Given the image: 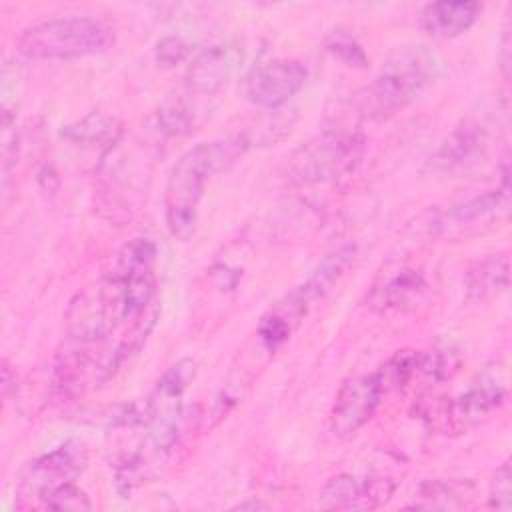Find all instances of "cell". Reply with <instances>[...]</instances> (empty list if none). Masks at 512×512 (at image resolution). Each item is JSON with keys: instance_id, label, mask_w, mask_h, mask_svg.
Masks as SVG:
<instances>
[{"instance_id": "obj_29", "label": "cell", "mask_w": 512, "mask_h": 512, "mask_svg": "<svg viewBox=\"0 0 512 512\" xmlns=\"http://www.w3.org/2000/svg\"><path fill=\"white\" fill-rule=\"evenodd\" d=\"M500 66H502V74L508 78V68H510V24H504L502 30V40H500Z\"/></svg>"}, {"instance_id": "obj_28", "label": "cell", "mask_w": 512, "mask_h": 512, "mask_svg": "<svg viewBox=\"0 0 512 512\" xmlns=\"http://www.w3.org/2000/svg\"><path fill=\"white\" fill-rule=\"evenodd\" d=\"M240 274L238 270H230L228 266H216L212 268V280L220 290H232L238 282Z\"/></svg>"}, {"instance_id": "obj_27", "label": "cell", "mask_w": 512, "mask_h": 512, "mask_svg": "<svg viewBox=\"0 0 512 512\" xmlns=\"http://www.w3.org/2000/svg\"><path fill=\"white\" fill-rule=\"evenodd\" d=\"M190 54V44L182 36H164L156 42L154 58L164 68H174L184 62Z\"/></svg>"}, {"instance_id": "obj_18", "label": "cell", "mask_w": 512, "mask_h": 512, "mask_svg": "<svg viewBox=\"0 0 512 512\" xmlns=\"http://www.w3.org/2000/svg\"><path fill=\"white\" fill-rule=\"evenodd\" d=\"M510 266L506 254H490L478 260L464 280L466 300L472 304H482L500 296L508 288Z\"/></svg>"}, {"instance_id": "obj_4", "label": "cell", "mask_w": 512, "mask_h": 512, "mask_svg": "<svg viewBox=\"0 0 512 512\" xmlns=\"http://www.w3.org/2000/svg\"><path fill=\"white\" fill-rule=\"evenodd\" d=\"M114 28L92 16H58L24 28L16 52L26 60H78L112 48Z\"/></svg>"}, {"instance_id": "obj_21", "label": "cell", "mask_w": 512, "mask_h": 512, "mask_svg": "<svg viewBox=\"0 0 512 512\" xmlns=\"http://www.w3.org/2000/svg\"><path fill=\"white\" fill-rule=\"evenodd\" d=\"M186 94H170L160 102V108L156 112L158 130L166 136H182L190 132L194 124V108Z\"/></svg>"}, {"instance_id": "obj_8", "label": "cell", "mask_w": 512, "mask_h": 512, "mask_svg": "<svg viewBox=\"0 0 512 512\" xmlns=\"http://www.w3.org/2000/svg\"><path fill=\"white\" fill-rule=\"evenodd\" d=\"M508 396V370L502 362L484 366L448 406L446 422L454 432H466L484 424Z\"/></svg>"}, {"instance_id": "obj_1", "label": "cell", "mask_w": 512, "mask_h": 512, "mask_svg": "<svg viewBox=\"0 0 512 512\" xmlns=\"http://www.w3.org/2000/svg\"><path fill=\"white\" fill-rule=\"evenodd\" d=\"M446 72L444 58L428 44H406L396 48L378 76L352 94V116L384 122L410 106L424 90Z\"/></svg>"}, {"instance_id": "obj_30", "label": "cell", "mask_w": 512, "mask_h": 512, "mask_svg": "<svg viewBox=\"0 0 512 512\" xmlns=\"http://www.w3.org/2000/svg\"><path fill=\"white\" fill-rule=\"evenodd\" d=\"M236 508L238 510H260V508H268V504L260 502V500H246V502H240Z\"/></svg>"}, {"instance_id": "obj_9", "label": "cell", "mask_w": 512, "mask_h": 512, "mask_svg": "<svg viewBox=\"0 0 512 512\" xmlns=\"http://www.w3.org/2000/svg\"><path fill=\"white\" fill-rule=\"evenodd\" d=\"M306 66L292 58H272L254 66L242 84L244 98L264 110H278L296 96L306 82Z\"/></svg>"}, {"instance_id": "obj_7", "label": "cell", "mask_w": 512, "mask_h": 512, "mask_svg": "<svg viewBox=\"0 0 512 512\" xmlns=\"http://www.w3.org/2000/svg\"><path fill=\"white\" fill-rule=\"evenodd\" d=\"M86 448L78 440H68L62 446L32 460L18 484V508L40 506V500L54 488L74 482L86 468Z\"/></svg>"}, {"instance_id": "obj_16", "label": "cell", "mask_w": 512, "mask_h": 512, "mask_svg": "<svg viewBox=\"0 0 512 512\" xmlns=\"http://www.w3.org/2000/svg\"><path fill=\"white\" fill-rule=\"evenodd\" d=\"M310 304L300 294L298 288H292L284 298H280L258 322L256 336L262 348L274 354L294 332L300 320L308 314Z\"/></svg>"}, {"instance_id": "obj_11", "label": "cell", "mask_w": 512, "mask_h": 512, "mask_svg": "<svg viewBox=\"0 0 512 512\" xmlns=\"http://www.w3.org/2000/svg\"><path fill=\"white\" fill-rule=\"evenodd\" d=\"M428 282L422 268L408 262H390L378 272L366 294V306L374 312H404L426 294Z\"/></svg>"}, {"instance_id": "obj_24", "label": "cell", "mask_w": 512, "mask_h": 512, "mask_svg": "<svg viewBox=\"0 0 512 512\" xmlns=\"http://www.w3.org/2000/svg\"><path fill=\"white\" fill-rule=\"evenodd\" d=\"M40 508L82 512V510H92V502H90L88 494L80 486H76L74 482H66V484L54 488L52 492H48L40 500Z\"/></svg>"}, {"instance_id": "obj_6", "label": "cell", "mask_w": 512, "mask_h": 512, "mask_svg": "<svg viewBox=\"0 0 512 512\" xmlns=\"http://www.w3.org/2000/svg\"><path fill=\"white\" fill-rule=\"evenodd\" d=\"M196 376V364L190 358L172 364L154 384L144 400V418L150 448L166 458L176 442L184 412V394Z\"/></svg>"}, {"instance_id": "obj_17", "label": "cell", "mask_w": 512, "mask_h": 512, "mask_svg": "<svg viewBox=\"0 0 512 512\" xmlns=\"http://www.w3.org/2000/svg\"><path fill=\"white\" fill-rule=\"evenodd\" d=\"M476 488L470 480L460 478H436L422 482L408 508L416 510H452L464 508L474 500Z\"/></svg>"}, {"instance_id": "obj_26", "label": "cell", "mask_w": 512, "mask_h": 512, "mask_svg": "<svg viewBox=\"0 0 512 512\" xmlns=\"http://www.w3.org/2000/svg\"><path fill=\"white\" fill-rule=\"evenodd\" d=\"M488 506L504 512L512 508V470L508 460L502 462L492 474V480L488 486Z\"/></svg>"}, {"instance_id": "obj_12", "label": "cell", "mask_w": 512, "mask_h": 512, "mask_svg": "<svg viewBox=\"0 0 512 512\" xmlns=\"http://www.w3.org/2000/svg\"><path fill=\"white\" fill-rule=\"evenodd\" d=\"M394 490L396 484L390 478L338 474L322 486L318 506L326 510H372L386 504Z\"/></svg>"}, {"instance_id": "obj_2", "label": "cell", "mask_w": 512, "mask_h": 512, "mask_svg": "<svg viewBox=\"0 0 512 512\" xmlns=\"http://www.w3.org/2000/svg\"><path fill=\"white\" fill-rule=\"evenodd\" d=\"M248 148L242 134L202 142L178 156L172 164L164 188V218L168 232L186 242L198 226V206L204 186L216 172L232 166Z\"/></svg>"}, {"instance_id": "obj_13", "label": "cell", "mask_w": 512, "mask_h": 512, "mask_svg": "<svg viewBox=\"0 0 512 512\" xmlns=\"http://www.w3.org/2000/svg\"><path fill=\"white\" fill-rule=\"evenodd\" d=\"M488 152V126L480 118L462 120L432 154L428 166L434 172L452 174L478 164Z\"/></svg>"}, {"instance_id": "obj_19", "label": "cell", "mask_w": 512, "mask_h": 512, "mask_svg": "<svg viewBox=\"0 0 512 512\" xmlns=\"http://www.w3.org/2000/svg\"><path fill=\"white\" fill-rule=\"evenodd\" d=\"M354 254H356L354 244H342L334 248L322 258V262L310 272V276L300 286H296L310 306L316 300H322L336 286V282L344 276V272L352 264Z\"/></svg>"}, {"instance_id": "obj_20", "label": "cell", "mask_w": 512, "mask_h": 512, "mask_svg": "<svg viewBox=\"0 0 512 512\" xmlns=\"http://www.w3.org/2000/svg\"><path fill=\"white\" fill-rule=\"evenodd\" d=\"M508 178L502 180V186L496 190H488L484 194H478L458 206H454L448 214L446 220L454 224H472L478 220H484L488 216L498 214L500 210H506L508 204Z\"/></svg>"}, {"instance_id": "obj_25", "label": "cell", "mask_w": 512, "mask_h": 512, "mask_svg": "<svg viewBox=\"0 0 512 512\" xmlns=\"http://www.w3.org/2000/svg\"><path fill=\"white\" fill-rule=\"evenodd\" d=\"M324 46L334 58H338L346 66H352V68H366L368 66V56L362 50V46L350 34H346L342 30L330 32L324 40Z\"/></svg>"}, {"instance_id": "obj_22", "label": "cell", "mask_w": 512, "mask_h": 512, "mask_svg": "<svg viewBox=\"0 0 512 512\" xmlns=\"http://www.w3.org/2000/svg\"><path fill=\"white\" fill-rule=\"evenodd\" d=\"M62 136L68 138L70 142L76 144H102V142H114L118 136V126L114 122V118L100 114V112H92L88 116H84L82 120L68 124L62 130Z\"/></svg>"}, {"instance_id": "obj_15", "label": "cell", "mask_w": 512, "mask_h": 512, "mask_svg": "<svg viewBox=\"0 0 512 512\" xmlns=\"http://www.w3.org/2000/svg\"><path fill=\"white\" fill-rule=\"evenodd\" d=\"M480 14L482 4L474 0H438L422 6L418 22L432 38L448 40L470 30Z\"/></svg>"}, {"instance_id": "obj_23", "label": "cell", "mask_w": 512, "mask_h": 512, "mask_svg": "<svg viewBox=\"0 0 512 512\" xmlns=\"http://www.w3.org/2000/svg\"><path fill=\"white\" fill-rule=\"evenodd\" d=\"M376 372H378L384 394L388 390L404 388L416 374H420V352L410 348L398 350Z\"/></svg>"}, {"instance_id": "obj_5", "label": "cell", "mask_w": 512, "mask_h": 512, "mask_svg": "<svg viewBox=\"0 0 512 512\" xmlns=\"http://www.w3.org/2000/svg\"><path fill=\"white\" fill-rule=\"evenodd\" d=\"M366 138L348 128L326 130L302 144L286 160L284 176L296 186L334 184L348 178L362 162Z\"/></svg>"}, {"instance_id": "obj_14", "label": "cell", "mask_w": 512, "mask_h": 512, "mask_svg": "<svg viewBox=\"0 0 512 512\" xmlns=\"http://www.w3.org/2000/svg\"><path fill=\"white\" fill-rule=\"evenodd\" d=\"M242 64V48L230 42L212 44L196 54L186 66L184 86L188 94L210 96L236 74Z\"/></svg>"}, {"instance_id": "obj_3", "label": "cell", "mask_w": 512, "mask_h": 512, "mask_svg": "<svg viewBox=\"0 0 512 512\" xmlns=\"http://www.w3.org/2000/svg\"><path fill=\"white\" fill-rule=\"evenodd\" d=\"M156 260V246L148 238H132L116 254V262L96 294L100 310L114 330L136 322L156 302Z\"/></svg>"}, {"instance_id": "obj_10", "label": "cell", "mask_w": 512, "mask_h": 512, "mask_svg": "<svg viewBox=\"0 0 512 512\" xmlns=\"http://www.w3.org/2000/svg\"><path fill=\"white\" fill-rule=\"evenodd\" d=\"M382 396L384 390L376 370L346 378L330 410V432L338 438L356 434L374 416Z\"/></svg>"}]
</instances>
